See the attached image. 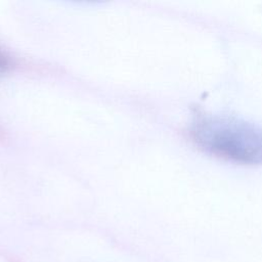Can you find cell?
Segmentation results:
<instances>
[{
    "label": "cell",
    "instance_id": "1",
    "mask_svg": "<svg viewBox=\"0 0 262 262\" xmlns=\"http://www.w3.org/2000/svg\"><path fill=\"white\" fill-rule=\"evenodd\" d=\"M203 149L234 162L262 164V126L228 115L199 116L190 126Z\"/></svg>",
    "mask_w": 262,
    "mask_h": 262
},
{
    "label": "cell",
    "instance_id": "2",
    "mask_svg": "<svg viewBox=\"0 0 262 262\" xmlns=\"http://www.w3.org/2000/svg\"><path fill=\"white\" fill-rule=\"evenodd\" d=\"M11 64L10 57L0 50V75L6 73L11 68Z\"/></svg>",
    "mask_w": 262,
    "mask_h": 262
}]
</instances>
